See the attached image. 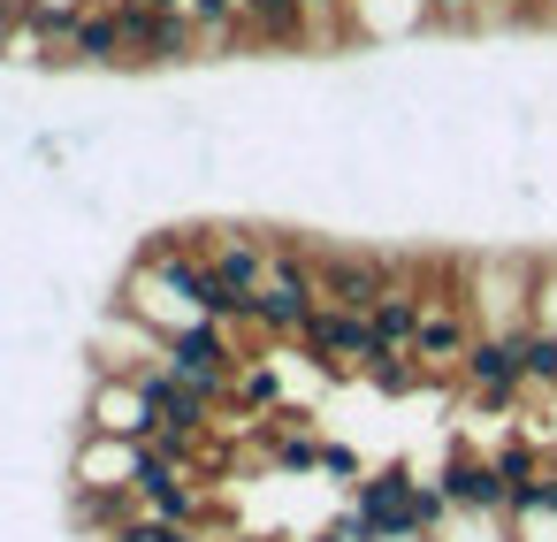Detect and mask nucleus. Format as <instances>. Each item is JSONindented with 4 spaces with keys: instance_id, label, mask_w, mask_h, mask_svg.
Returning a JSON list of instances; mask_svg holds the SVG:
<instances>
[{
    "instance_id": "1",
    "label": "nucleus",
    "mask_w": 557,
    "mask_h": 542,
    "mask_svg": "<svg viewBox=\"0 0 557 542\" xmlns=\"http://www.w3.org/2000/svg\"><path fill=\"white\" fill-rule=\"evenodd\" d=\"M466 306H473V329H488V336H519V329H534L527 321V306L542 298V268H527V260H473L466 268Z\"/></svg>"
},
{
    "instance_id": "2",
    "label": "nucleus",
    "mask_w": 557,
    "mask_h": 542,
    "mask_svg": "<svg viewBox=\"0 0 557 542\" xmlns=\"http://www.w3.org/2000/svg\"><path fill=\"white\" fill-rule=\"evenodd\" d=\"M321 313V283H313V260H298V252H275L268 260V275H260V291H252V329H268V336H306V321Z\"/></svg>"
},
{
    "instance_id": "3",
    "label": "nucleus",
    "mask_w": 557,
    "mask_h": 542,
    "mask_svg": "<svg viewBox=\"0 0 557 542\" xmlns=\"http://www.w3.org/2000/svg\"><path fill=\"white\" fill-rule=\"evenodd\" d=\"M161 367H169L176 382L222 397V390H237V367H245V359L230 352V329H222V321H199V329H176V336L161 344Z\"/></svg>"
},
{
    "instance_id": "4",
    "label": "nucleus",
    "mask_w": 557,
    "mask_h": 542,
    "mask_svg": "<svg viewBox=\"0 0 557 542\" xmlns=\"http://www.w3.org/2000/svg\"><path fill=\"white\" fill-rule=\"evenodd\" d=\"M313 283H321V306L374 313V298L397 283V260H382V252H321L313 260Z\"/></svg>"
},
{
    "instance_id": "5",
    "label": "nucleus",
    "mask_w": 557,
    "mask_h": 542,
    "mask_svg": "<svg viewBox=\"0 0 557 542\" xmlns=\"http://www.w3.org/2000/svg\"><path fill=\"white\" fill-rule=\"evenodd\" d=\"M108 9L123 24V54L131 62H184L199 47V32L184 16H169V9H146V0H108Z\"/></svg>"
},
{
    "instance_id": "6",
    "label": "nucleus",
    "mask_w": 557,
    "mask_h": 542,
    "mask_svg": "<svg viewBox=\"0 0 557 542\" xmlns=\"http://www.w3.org/2000/svg\"><path fill=\"white\" fill-rule=\"evenodd\" d=\"M306 352H313L329 374H367V359H374L382 344H374V321H367V313L321 306V313L306 321Z\"/></svg>"
},
{
    "instance_id": "7",
    "label": "nucleus",
    "mask_w": 557,
    "mask_h": 542,
    "mask_svg": "<svg viewBox=\"0 0 557 542\" xmlns=\"http://www.w3.org/2000/svg\"><path fill=\"white\" fill-rule=\"evenodd\" d=\"M138 473H146L138 435H92L77 451V489H92V496H138Z\"/></svg>"
},
{
    "instance_id": "8",
    "label": "nucleus",
    "mask_w": 557,
    "mask_h": 542,
    "mask_svg": "<svg viewBox=\"0 0 557 542\" xmlns=\"http://www.w3.org/2000/svg\"><path fill=\"white\" fill-rule=\"evenodd\" d=\"M458 374H466V390L481 397V405H504V397H519L527 390V367H519V336H473V352L458 359Z\"/></svg>"
},
{
    "instance_id": "9",
    "label": "nucleus",
    "mask_w": 557,
    "mask_h": 542,
    "mask_svg": "<svg viewBox=\"0 0 557 542\" xmlns=\"http://www.w3.org/2000/svg\"><path fill=\"white\" fill-rule=\"evenodd\" d=\"M435 489H443L450 512H488V519L511 512V489H504L496 458H473V451H450V466L435 473Z\"/></svg>"
},
{
    "instance_id": "10",
    "label": "nucleus",
    "mask_w": 557,
    "mask_h": 542,
    "mask_svg": "<svg viewBox=\"0 0 557 542\" xmlns=\"http://www.w3.org/2000/svg\"><path fill=\"white\" fill-rule=\"evenodd\" d=\"M473 313H466V298H428V313H420V336H412V359L435 374V367H458L466 352H473Z\"/></svg>"
},
{
    "instance_id": "11",
    "label": "nucleus",
    "mask_w": 557,
    "mask_h": 542,
    "mask_svg": "<svg viewBox=\"0 0 557 542\" xmlns=\"http://www.w3.org/2000/svg\"><path fill=\"white\" fill-rule=\"evenodd\" d=\"M92 435H153V405H146V390H138V374H123V382H108V390H92Z\"/></svg>"
},
{
    "instance_id": "12",
    "label": "nucleus",
    "mask_w": 557,
    "mask_h": 542,
    "mask_svg": "<svg viewBox=\"0 0 557 542\" xmlns=\"http://www.w3.org/2000/svg\"><path fill=\"white\" fill-rule=\"evenodd\" d=\"M70 62H100V70L131 62V54H123V24H115V9H77V24H70Z\"/></svg>"
},
{
    "instance_id": "13",
    "label": "nucleus",
    "mask_w": 557,
    "mask_h": 542,
    "mask_svg": "<svg viewBox=\"0 0 557 542\" xmlns=\"http://www.w3.org/2000/svg\"><path fill=\"white\" fill-rule=\"evenodd\" d=\"M245 39H260V47L306 39V0H245Z\"/></svg>"
},
{
    "instance_id": "14",
    "label": "nucleus",
    "mask_w": 557,
    "mask_h": 542,
    "mask_svg": "<svg viewBox=\"0 0 557 542\" xmlns=\"http://www.w3.org/2000/svg\"><path fill=\"white\" fill-rule=\"evenodd\" d=\"M519 367H527V390H557V329L549 321L519 329Z\"/></svg>"
},
{
    "instance_id": "15",
    "label": "nucleus",
    "mask_w": 557,
    "mask_h": 542,
    "mask_svg": "<svg viewBox=\"0 0 557 542\" xmlns=\"http://www.w3.org/2000/svg\"><path fill=\"white\" fill-rule=\"evenodd\" d=\"M367 382H374L382 397H412V390L428 382V367H420L412 352H374V359H367Z\"/></svg>"
},
{
    "instance_id": "16",
    "label": "nucleus",
    "mask_w": 557,
    "mask_h": 542,
    "mask_svg": "<svg viewBox=\"0 0 557 542\" xmlns=\"http://www.w3.org/2000/svg\"><path fill=\"white\" fill-rule=\"evenodd\" d=\"M428 24H443V32H473V24H481V0H428Z\"/></svg>"
},
{
    "instance_id": "17",
    "label": "nucleus",
    "mask_w": 557,
    "mask_h": 542,
    "mask_svg": "<svg viewBox=\"0 0 557 542\" xmlns=\"http://www.w3.org/2000/svg\"><path fill=\"white\" fill-rule=\"evenodd\" d=\"M16 24H24V0H0V54L16 47Z\"/></svg>"
},
{
    "instance_id": "18",
    "label": "nucleus",
    "mask_w": 557,
    "mask_h": 542,
    "mask_svg": "<svg viewBox=\"0 0 557 542\" xmlns=\"http://www.w3.org/2000/svg\"><path fill=\"white\" fill-rule=\"evenodd\" d=\"M146 9H169V16H184V0H146Z\"/></svg>"
}]
</instances>
